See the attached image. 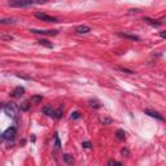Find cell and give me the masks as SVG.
I'll return each mask as SVG.
<instances>
[{
    "mask_svg": "<svg viewBox=\"0 0 166 166\" xmlns=\"http://www.w3.org/2000/svg\"><path fill=\"white\" fill-rule=\"evenodd\" d=\"M3 109H4V112H5V114L9 115L11 118H14V117L18 114V110H21L20 107H18L16 103H8V104L4 105Z\"/></svg>",
    "mask_w": 166,
    "mask_h": 166,
    "instance_id": "6da1fadb",
    "label": "cell"
},
{
    "mask_svg": "<svg viewBox=\"0 0 166 166\" xmlns=\"http://www.w3.org/2000/svg\"><path fill=\"white\" fill-rule=\"evenodd\" d=\"M34 16L38 18V20L45 21V22H57V21H59L56 17H52V16H48V14L43 13V12H35V14H34Z\"/></svg>",
    "mask_w": 166,
    "mask_h": 166,
    "instance_id": "7a4b0ae2",
    "label": "cell"
},
{
    "mask_svg": "<svg viewBox=\"0 0 166 166\" xmlns=\"http://www.w3.org/2000/svg\"><path fill=\"white\" fill-rule=\"evenodd\" d=\"M16 132H17L16 127H9V129H7L5 131L3 132L1 139H3V140H13L14 136H16Z\"/></svg>",
    "mask_w": 166,
    "mask_h": 166,
    "instance_id": "3957f363",
    "label": "cell"
},
{
    "mask_svg": "<svg viewBox=\"0 0 166 166\" xmlns=\"http://www.w3.org/2000/svg\"><path fill=\"white\" fill-rule=\"evenodd\" d=\"M30 33H33V34L47 35V37H55V35L59 34L57 30H38V29H30Z\"/></svg>",
    "mask_w": 166,
    "mask_h": 166,
    "instance_id": "277c9868",
    "label": "cell"
},
{
    "mask_svg": "<svg viewBox=\"0 0 166 166\" xmlns=\"http://www.w3.org/2000/svg\"><path fill=\"white\" fill-rule=\"evenodd\" d=\"M34 4H39V1H11V7H17V8H23V7H30Z\"/></svg>",
    "mask_w": 166,
    "mask_h": 166,
    "instance_id": "5b68a950",
    "label": "cell"
},
{
    "mask_svg": "<svg viewBox=\"0 0 166 166\" xmlns=\"http://www.w3.org/2000/svg\"><path fill=\"white\" fill-rule=\"evenodd\" d=\"M144 113H145V114H148L149 117H153V118L158 119V121H161V122H166L165 117H162V115H161L158 112H155V110H151V109H145V110H144Z\"/></svg>",
    "mask_w": 166,
    "mask_h": 166,
    "instance_id": "8992f818",
    "label": "cell"
},
{
    "mask_svg": "<svg viewBox=\"0 0 166 166\" xmlns=\"http://www.w3.org/2000/svg\"><path fill=\"white\" fill-rule=\"evenodd\" d=\"M91 31V27L87 25H79L75 27V33L77 34H88Z\"/></svg>",
    "mask_w": 166,
    "mask_h": 166,
    "instance_id": "52a82bcc",
    "label": "cell"
},
{
    "mask_svg": "<svg viewBox=\"0 0 166 166\" xmlns=\"http://www.w3.org/2000/svg\"><path fill=\"white\" fill-rule=\"evenodd\" d=\"M23 93H25V88L18 86V87H16L13 90V93H12V95H13L14 97H21V96H23Z\"/></svg>",
    "mask_w": 166,
    "mask_h": 166,
    "instance_id": "ba28073f",
    "label": "cell"
},
{
    "mask_svg": "<svg viewBox=\"0 0 166 166\" xmlns=\"http://www.w3.org/2000/svg\"><path fill=\"white\" fill-rule=\"evenodd\" d=\"M118 37H121V38H126V39H130V40H140V38H139L138 35L125 34V33H118Z\"/></svg>",
    "mask_w": 166,
    "mask_h": 166,
    "instance_id": "9c48e42d",
    "label": "cell"
},
{
    "mask_svg": "<svg viewBox=\"0 0 166 166\" xmlns=\"http://www.w3.org/2000/svg\"><path fill=\"white\" fill-rule=\"evenodd\" d=\"M42 100H43L42 95H34L29 99V101H30L31 104H39V103H42Z\"/></svg>",
    "mask_w": 166,
    "mask_h": 166,
    "instance_id": "30bf717a",
    "label": "cell"
},
{
    "mask_svg": "<svg viewBox=\"0 0 166 166\" xmlns=\"http://www.w3.org/2000/svg\"><path fill=\"white\" fill-rule=\"evenodd\" d=\"M42 112H43V114L48 115V117H53V115H55V110L52 109L51 107H44L42 109Z\"/></svg>",
    "mask_w": 166,
    "mask_h": 166,
    "instance_id": "8fae6325",
    "label": "cell"
},
{
    "mask_svg": "<svg viewBox=\"0 0 166 166\" xmlns=\"http://www.w3.org/2000/svg\"><path fill=\"white\" fill-rule=\"evenodd\" d=\"M0 23L1 25H13V23H16V20L14 18H3L0 21Z\"/></svg>",
    "mask_w": 166,
    "mask_h": 166,
    "instance_id": "7c38bea8",
    "label": "cell"
},
{
    "mask_svg": "<svg viewBox=\"0 0 166 166\" xmlns=\"http://www.w3.org/2000/svg\"><path fill=\"white\" fill-rule=\"evenodd\" d=\"M115 136H117L119 140H125V139H126V132H125L123 130H117V132H115Z\"/></svg>",
    "mask_w": 166,
    "mask_h": 166,
    "instance_id": "4fadbf2b",
    "label": "cell"
},
{
    "mask_svg": "<svg viewBox=\"0 0 166 166\" xmlns=\"http://www.w3.org/2000/svg\"><path fill=\"white\" fill-rule=\"evenodd\" d=\"M30 105H31L30 101H23L22 104L20 105V109L22 110V112H27V110L30 109Z\"/></svg>",
    "mask_w": 166,
    "mask_h": 166,
    "instance_id": "5bb4252c",
    "label": "cell"
},
{
    "mask_svg": "<svg viewBox=\"0 0 166 166\" xmlns=\"http://www.w3.org/2000/svg\"><path fill=\"white\" fill-rule=\"evenodd\" d=\"M64 161L68 163V165H73L74 158H73V156H71V155H68V153H66V155H64Z\"/></svg>",
    "mask_w": 166,
    "mask_h": 166,
    "instance_id": "9a60e30c",
    "label": "cell"
},
{
    "mask_svg": "<svg viewBox=\"0 0 166 166\" xmlns=\"http://www.w3.org/2000/svg\"><path fill=\"white\" fill-rule=\"evenodd\" d=\"M38 43H39L40 45L47 47V48H53V44H52V43H48V40H45V39H39V40H38Z\"/></svg>",
    "mask_w": 166,
    "mask_h": 166,
    "instance_id": "2e32d148",
    "label": "cell"
},
{
    "mask_svg": "<svg viewBox=\"0 0 166 166\" xmlns=\"http://www.w3.org/2000/svg\"><path fill=\"white\" fill-rule=\"evenodd\" d=\"M88 104H90V107L95 108V109H99V108L101 107V104H100L97 100H90V101H88Z\"/></svg>",
    "mask_w": 166,
    "mask_h": 166,
    "instance_id": "e0dca14e",
    "label": "cell"
},
{
    "mask_svg": "<svg viewBox=\"0 0 166 166\" xmlns=\"http://www.w3.org/2000/svg\"><path fill=\"white\" fill-rule=\"evenodd\" d=\"M143 21H145L147 23H149V25H152V26H160L161 25V22H156L155 20H151V18H148V17H145Z\"/></svg>",
    "mask_w": 166,
    "mask_h": 166,
    "instance_id": "ac0fdd59",
    "label": "cell"
},
{
    "mask_svg": "<svg viewBox=\"0 0 166 166\" xmlns=\"http://www.w3.org/2000/svg\"><path fill=\"white\" fill-rule=\"evenodd\" d=\"M99 119H100V122H101V123H104V125L112 123V118H109V117H105V115H104V117L101 115V117H100Z\"/></svg>",
    "mask_w": 166,
    "mask_h": 166,
    "instance_id": "d6986e66",
    "label": "cell"
},
{
    "mask_svg": "<svg viewBox=\"0 0 166 166\" xmlns=\"http://www.w3.org/2000/svg\"><path fill=\"white\" fill-rule=\"evenodd\" d=\"M55 145H56L57 149L61 148V141H60V138H59V134H55Z\"/></svg>",
    "mask_w": 166,
    "mask_h": 166,
    "instance_id": "ffe728a7",
    "label": "cell"
},
{
    "mask_svg": "<svg viewBox=\"0 0 166 166\" xmlns=\"http://www.w3.org/2000/svg\"><path fill=\"white\" fill-rule=\"evenodd\" d=\"M62 117V108H59L57 110H55V115H53V118H56V119H59V118H61Z\"/></svg>",
    "mask_w": 166,
    "mask_h": 166,
    "instance_id": "44dd1931",
    "label": "cell"
},
{
    "mask_svg": "<svg viewBox=\"0 0 166 166\" xmlns=\"http://www.w3.org/2000/svg\"><path fill=\"white\" fill-rule=\"evenodd\" d=\"M108 165H109V166H122V163H121V162H118V161L109 160V161H108Z\"/></svg>",
    "mask_w": 166,
    "mask_h": 166,
    "instance_id": "7402d4cb",
    "label": "cell"
},
{
    "mask_svg": "<svg viewBox=\"0 0 166 166\" xmlns=\"http://www.w3.org/2000/svg\"><path fill=\"white\" fill-rule=\"evenodd\" d=\"M81 117H82V115H81V113H79V112H73V113H71V115H70L71 119H79Z\"/></svg>",
    "mask_w": 166,
    "mask_h": 166,
    "instance_id": "603a6c76",
    "label": "cell"
},
{
    "mask_svg": "<svg viewBox=\"0 0 166 166\" xmlns=\"http://www.w3.org/2000/svg\"><path fill=\"white\" fill-rule=\"evenodd\" d=\"M0 38L3 40H13V37L12 35H5V34H1L0 35Z\"/></svg>",
    "mask_w": 166,
    "mask_h": 166,
    "instance_id": "cb8c5ba5",
    "label": "cell"
},
{
    "mask_svg": "<svg viewBox=\"0 0 166 166\" xmlns=\"http://www.w3.org/2000/svg\"><path fill=\"white\" fill-rule=\"evenodd\" d=\"M119 70L121 71H125V73H127V74H134V71L132 70H130V69H126V68H123V66H119Z\"/></svg>",
    "mask_w": 166,
    "mask_h": 166,
    "instance_id": "d4e9b609",
    "label": "cell"
},
{
    "mask_svg": "<svg viewBox=\"0 0 166 166\" xmlns=\"http://www.w3.org/2000/svg\"><path fill=\"white\" fill-rule=\"evenodd\" d=\"M82 147H83V148H91L92 144H91L90 141H83V143H82Z\"/></svg>",
    "mask_w": 166,
    "mask_h": 166,
    "instance_id": "484cf974",
    "label": "cell"
},
{
    "mask_svg": "<svg viewBox=\"0 0 166 166\" xmlns=\"http://www.w3.org/2000/svg\"><path fill=\"white\" fill-rule=\"evenodd\" d=\"M121 153H122L123 156H129V155H130V151H129L127 148H123V149L121 151Z\"/></svg>",
    "mask_w": 166,
    "mask_h": 166,
    "instance_id": "4316f807",
    "label": "cell"
},
{
    "mask_svg": "<svg viewBox=\"0 0 166 166\" xmlns=\"http://www.w3.org/2000/svg\"><path fill=\"white\" fill-rule=\"evenodd\" d=\"M160 37L163 38V39H166V31H161V33H160Z\"/></svg>",
    "mask_w": 166,
    "mask_h": 166,
    "instance_id": "83f0119b",
    "label": "cell"
}]
</instances>
